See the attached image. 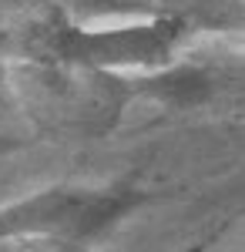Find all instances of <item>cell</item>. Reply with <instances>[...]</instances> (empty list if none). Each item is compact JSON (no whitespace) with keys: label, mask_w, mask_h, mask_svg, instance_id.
Returning <instances> with one entry per match:
<instances>
[{"label":"cell","mask_w":245,"mask_h":252,"mask_svg":"<svg viewBox=\"0 0 245 252\" xmlns=\"http://www.w3.org/2000/svg\"><path fill=\"white\" fill-rule=\"evenodd\" d=\"M185 24L178 17H161L138 27L118 31H81L71 24H47L34 37V51L54 61L94 64V67H121V64H161L175 51Z\"/></svg>","instance_id":"cell-1"},{"label":"cell","mask_w":245,"mask_h":252,"mask_svg":"<svg viewBox=\"0 0 245 252\" xmlns=\"http://www.w3.org/2000/svg\"><path fill=\"white\" fill-rule=\"evenodd\" d=\"M141 84H145V91H151L154 97L168 101L175 108H191V104H202L205 97H212V74L202 67H171Z\"/></svg>","instance_id":"cell-2"}]
</instances>
